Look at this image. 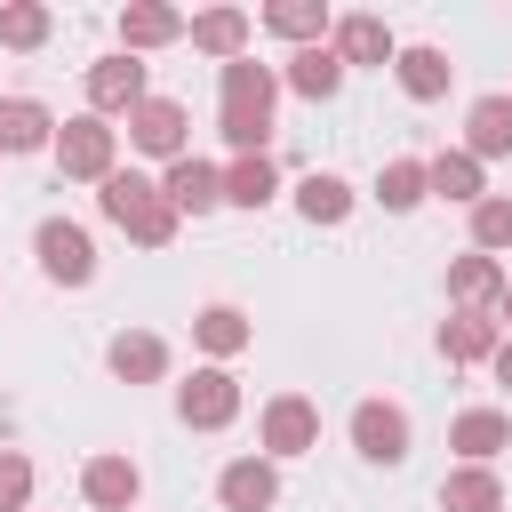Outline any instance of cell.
Instances as JSON below:
<instances>
[{
	"label": "cell",
	"mask_w": 512,
	"mask_h": 512,
	"mask_svg": "<svg viewBox=\"0 0 512 512\" xmlns=\"http://www.w3.org/2000/svg\"><path fill=\"white\" fill-rule=\"evenodd\" d=\"M304 448H320V408L304 392L264 400V456H304Z\"/></svg>",
	"instance_id": "ba28073f"
},
{
	"label": "cell",
	"mask_w": 512,
	"mask_h": 512,
	"mask_svg": "<svg viewBox=\"0 0 512 512\" xmlns=\"http://www.w3.org/2000/svg\"><path fill=\"white\" fill-rule=\"evenodd\" d=\"M440 512H504V480L488 464H456L440 480Z\"/></svg>",
	"instance_id": "603a6c76"
},
{
	"label": "cell",
	"mask_w": 512,
	"mask_h": 512,
	"mask_svg": "<svg viewBox=\"0 0 512 512\" xmlns=\"http://www.w3.org/2000/svg\"><path fill=\"white\" fill-rule=\"evenodd\" d=\"M184 32H192V48H208V56H224V64L248 56V16H240V8H200Z\"/></svg>",
	"instance_id": "d4e9b609"
},
{
	"label": "cell",
	"mask_w": 512,
	"mask_h": 512,
	"mask_svg": "<svg viewBox=\"0 0 512 512\" xmlns=\"http://www.w3.org/2000/svg\"><path fill=\"white\" fill-rule=\"evenodd\" d=\"M192 344L224 368L232 352H248V312H240V304H200V312H192Z\"/></svg>",
	"instance_id": "d6986e66"
},
{
	"label": "cell",
	"mask_w": 512,
	"mask_h": 512,
	"mask_svg": "<svg viewBox=\"0 0 512 512\" xmlns=\"http://www.w3.org/2000/svg\"><path fill=\"white\" fill-rule=\"evenodd\" d=\"M120 40H128V56L136 48H168V40H184V16L168 0H128L120 8Z\"/></svg>",
	"instance_id": "44dd1931"
},
{
	"label": "cell",
	"mask_w": 512,
	"mask_h": 512,
	"mask_svg": "<svg viewBox=\"0 0 512 512\" xmlns=\"http://www.w3.org/2000/svg\"><path fill=\"white\" fill-rule=\"evenodd\" d=\"M96 208H104L136 248H168V240H176V224H184V216L160 200V184H152V176H136V168H112V176L96 184Z\"/></svg>",
	"instance_id": "7a4b0ae2"
},
{
	"label": "cell",
	"mask_w": 512,
	"mask_h": 512,
	"mask_svg": "<svg viewBox=\"0 0 512 512\" xmlns=\"http://www.w3.org/2000/svg\"><path fill=\"white\" fill-rule=\"evenodd\" d=\"M80 496H88L96 512H136V496H144V472H136L128 456H88V472H80Z\"/></svg>",
	"instance_id": "7c38bea8"
},
{
	"label": "cell",
	"mask_w": 512,
	"mask_h": 512,
	"mask_svg": "<svg viewBox=\"0 0 512 512\" xmlns=\"http://www.w3.org/2000/svg\"><path fill=\"white\" fill-rule=\"evenodd\" d=\"M472 248H480V256H496V248H512V200H504V192H488V200H472Z\"/></svg>",
	"instance_id": "1f68e13d"
},
{
	"label": "cell",
	"mask_w": 512,
	"mask_h": 512,
	"mask_svg": "<svg viewBox=\"0 0 512 512\" xmlns=\"http://www.w3.org/2000/svg\"><path fill=\"white\" fill-rule=\"evenodd\" d=\"M32 504V456L0 448V512H24Z\"/></svg>",
	"instance_id": "d6a6232c"
},
{
	"label": "cell",
	"mask_w": 512,
	"mask_h": 512,
	"mask_svg": "<svg viewBox=\"0 0 512 512\" xmlns=\"http://www.w3.org/2000/svg\"><path fill=\"white\" fill-rule=\"evenodd\" d=\"M448 448H456L464 464H488L496 448H512V424H504V408H464V416L448 424Z\"/></svg>",
	"instance_id": "ffe728a7"
},
{
	"label": "cell",
	"mask_w": 512,
	"mask_h": 512,
	"mask_svg": "<svg viewBox=\"0 0 512 512\" xmlns=\"http://www.w3.org/2000/svg\"><path fill=\"white\" fill-rule=\"evenodd\" d=\"M496 344H504V328H496V312H448V320H440V360H448V368H472V360H496Z\"/></svg>",
	"instance_id": "8fae6325"
},
{
	"label": "cell",
	"mask_w": 512,
	"mask_h": 512,
	"mask_svg": "<svg viewBox=\"0 0 512 512\" xmlns=\"http://www.w3.org/2000/svg\"><path fill=\"white\" fill-rule=\"evenodd\" d=\"M424 184L440 192V200H488V176H480V160L472 152H440V160H424Z\"/></svg>",
	"instance_id": "484cf974"
},
{
	"label": "cell",
	"mask_w": 512,
	"mask_h": 512,
	"mask_svg": "<svg viewBox=\"0 0 512 512\" xmlns=\"http://www.w3.org/2000/svg\"><path fill=\"white\" fill-rule=\"evenodd\" d=\"M216 496H224V512H272V504H280L272 456H232V464L216 472Z\"/></svg>",
	"instance_id": "30bf717a"
},
{
	"label": "cell",
	"mask_w": 512,
	"mask_h": 512,
	"mask_svg": "<svg viewBox=\"0 0 512 512\" xmlns=\"http://www.w3.org/2000/svg\"><path fill=\"white\" fill-rule=\"evenodd\" d=\"M288 88H296V96H312V104H328V96L344 88V56H336L328 40L296 48V56H288Z\"/></svg>",
	"instance_id": "7402d4cb"
},
{
	"label": "cell",
	"mask_w": 512,
	"mask_h": 512,
	"mask_svg": "<svg viewBox=\"0 0 512 512\" xmlns=\"http://www.w3.org/2000/svg\"><path fill=\"white\" fill-rule=\"evenodd\" d=\"M56 144V112L40 96H0V152H40Z\"/></svg>",
	"instance_id": "ac0fdd59"
},
{
	"label": "cell",
	"mask_w": 512,
	"mask_h": 512,
	"mask_svg": "<svg viewBox=\"0 0 512 512\" xmlns=\"http://www.w3.org/2000/svg\"><path fill=\"white\" fill-rule=\"evenodd\" d=\"M504 280H512V272H504L496 256H480V248L448 264V296H456V312H496V296H504Z\"/></svg>",
	"instance_id": "9a60e30c"
},
{
	"label": "cell",
	"mask_w": 512,
	"mask_h": 512,
	"mask_svg": "<svg viewBox=\"0 0 512 512\" xmlns=\"http://www.w3.org/2000/svg\"><path fill=\"white\" fill-rule=\"evenodd\" d=\"M216 128H224V144L232 152H264V136H272V96H280V72L272 64H256V56H232L224 64V80H216Z\"/></svg>",
	"instance_id": "6da1fadb"
},
{
	"label": "cell",
	"mask_w": 512,
	"mask_h": 512,
	"mask_svg": "<svg viewBox=\"0 0 512 512\" xmlns=\"http://www.w3.org/2000/svg\"><path fill=\"white\" fill-rule=\"evenodd\" d=\"M488 368H496V384H512V336L496 344V360H488Z\"/></svg>",
	"instance_id": "836d02e7"
},
{
	"label": "cell",
	"mask_w": 512,
	"mask_h": 512,
	"mask_svg": "<svg viewBox=\"0 0 512 512\" xmlns=\"http://www.w3.org/2000/svg\"><path fill=\"white\" fill-rule=\"evenodd\" d=\"M328 48L344 56V72H352V64H392V56H400V40H392V24H384V16H336Z\"/></svg>",
	"instance_id": "4fadbf2b"
},
{
	"label": "cell",
	"mask_w": 512,
	"mask_h": 512,
	"mask_svg": "<svg viewBox=\"0 0 512 512\" xmlns=\"http://www.w3.org/2000/svg\"><path fill=\"white\" fill-rule=\"evenodd\" d=\"M160 200L176 208V216H208V208H224V168H208V160H168V176H160Z\"/></svg>",
	"instance_id": "9c48e42d"
},
{
	"label": "cell",
	"mask_w": 512,
	"mask_h": 512,
	"mask_svg": "<svg viewBox=\"0 0 512 512\" xmlns=\"http://www.w3.org/2000/svg\"><path fill=\"white\" fill-rule=\"evenodd\" d=\"M48 152H56V168H64V176L104 184V176H112V152H120V128H104L96 112H80V120H64V128H56V144H48Z\"/></svg>",
	"instance_id": "3957f363"
},
{
	"label": "cell",
	"mask_w": 512,
	"mask_h": 512,
	"mask_svg": "<svg viewBox=\"0 0 512 512\" xmlns=\"http://www.w3.org/2000/svg\"><path fill=\"white\" fill-rule=\"evenodd\" d=\"M88 104H96V120H104V112H136V104H144V64H136V56L88 64Z\"/></svg>",
	"instance_id": "5bb4252c"
},
{
	"label": "cell",
	"mask_w": 512,
	"mask_h": 512,
	"mask_svg": "<svg viewBox=\"0 0 512 512\" xmlns=\"http://www.w3.org/2000/svg\"><path fill=\"white\" fill-rule=\"evenodd\" d=\"M424 192H432V184H424V160H392V168L376 176V200H384L392 216H408V208H416Z\"/></svg>",
	"instance_id": "4dcf8cb0"
},
{
	"label": "cell",
	"mask_w": 512,
	"mask_h": 512,
	"mask_svg": "<svg viewBox=\"0 0 512 512\" xmlns=\"http://www.w3.org/2000/svg\"><path fill=\"white\" fill-rule=\"evenodd\" d=\"M104 360H112V376H120V384H160V376H168V344H160L152 328H120Z\"/></svg>",
	"instance_id": "e0dca14e"
},
{
	"label": "cell",
	"mask_w": 512,
	"mask_h": 512,
	"mask_svg": "<svg viewBox=\"0 0 512 512\" xmlns=\"http://www.w3.org/2000/svg\"><path fill=\"white\" fill-rule=\"evenodd\" d=\"M456 152H472L480 168L504 160V152H512V96H480V104L464 112V144H456Z\"/></svg>",
	"instance_id": "2e32d148"
},
{
	"label": "cell",
	"mask_w": 512,
	"mask_h": 512,
	"mask_svg": "<svg viewBox=\"0 0 512 512\" xmlns=\"http://www.w3.org/2000/svg\"><path fill=\"white\" fill-rule=\"evenodd\" d=\"M272 192H280V168H272L264 152H240V160L224 168V200H232V208H264Z\"/></svg>",
	"instance_id": "83f0119b"
},
{
	"label": "cell",
	"mask_w": 512,
	"mask_h": 512,
	"mask_svg": "<svg viewBox=\"0 0 512 512\" xmlns=\"http://www.w3.org/2000/svg\"><path fill=\"white\" fill-rule=\"evenodd\" d=\"M184 104L176 96H144L136 112H128V144L136 152H152V160H184Z\"/></svg>",
	"instance_id": "52a82bcc"
},
{
	"label": "cell",
	"mask_w": 512,
	"mask_h": 512,
	"mask_svg": "<svg viewBox=\"0 0 512 512\" xmlns=\"http://www.w3.org/2000/svg\"><path fill=\"white\" fill-rule=\"evenodd\" d=\"M32 248H40V272H48L56 288H88V280H96V240H88L72 216H48V224L32 232Z\"/></svg>",
	"instance_id": "277c9868"
},
{
	"label": "cell",
	"mask_w": 512,
	"mask_h": 512,
	"mask_svg": "<svg viewBox=\"0 0 512 512\" xmlns=\"http://www.w3.org/2000/svg\"><path fill=\"white\" fill-rule=\"evenodd\" d=\"M264 24H272L280 40H296V48H312V40H328V32H336V16H328L320 0H272V8H264Z\"/></svg>",
	"instance_id": "4316f807"
},
{
	"label": "cell",
	"mask_w": 512,
	"mask_h": 512,
	"mask_svg": "<svg viewBox=\"0 0 512 512\" xmlns=\"http://www.w3.org/2000/svg\"><path fill=\"white\" fill-rule=\"evenodd\" d=\"M296 208H304V224H344V216H352V184L328 176V168H312V176L296 184Z\"/></svg>",
	"instance_id": "f1b7e54d"
},
{
	"label": "cell",
	"mask_w": 512,
	"mask_h": 512,
	"mask_svg": "<svg viewBox=\"0 0 512 512\" xmlns=\"http://www.w3.org/2000/svg\"><path fill=\"white\" fill-rule=\"evenodd\" d=\"M392 72H400V88H408L416 104H432V96H448V80H456V64H448V48H400V56H392Z\"/></svg>",
	"instance_id": "cb8c5ba5"
},
{
	"label": "cell",
	"mask_w": 512,
	"mask_h": 512,
	"mask_svg": "<svg viewBox=\"0 0 512 512\" xmlns=\"http://www.w3.org/2000/svg\"><path fill=\"white\" fill-rule=\"evenodd\" d=\"M48 32H56L48 0H8V8H0V40H8V48H40Z\"/></svg>",
	"instance_id": "f546056e"
},
{
	"label": "cell",
	"mask_w": 512,
	"mask_h": 512,
	"mask_svg": "<svg viewBox=\"0 0 512 512\" xmlns=\"http://www.w3.org/2000/svg\"><path fill=\"white\" fill-rule=\"evenodd\" d=\"M176 416H184L192 432H224V424L240 416V384H232V368H192V376L176 384Z\"/></svg>",
	"instance_id": "5b68a950"
},
{
	"label": "cell",
	"mask_w": 512,
	"mask_h": 512,
	"mask_svg": "<svg viewBox=\"0 0 512 512\" xmlns=\"http://www.w3.org/2000/svg\"><path fill=\"white\" fill-rule=\"evenodd\" d=\"M496 328L512 336V280H504V296H496Z\"/></svg>",
	"instance_id": "e575fe53"
},
{
	"label": "cell",
	"mask_w": 512,
	"mask_h": 512,
	"mask_svg": "<svg viewBox=\"0 0 512 512\" xmlns=\"http://www.w3.org/2000/svg\"><path fill=\"white\" fill-rule=\"evenodd\" d=\"M352 448H360L368 464H408V408L360 400V408H352Z\"/></svg>",
	"instance_id": "8992f818"
}]
</instances>
